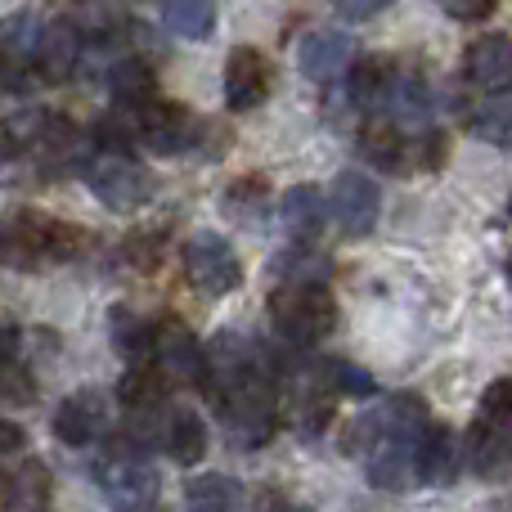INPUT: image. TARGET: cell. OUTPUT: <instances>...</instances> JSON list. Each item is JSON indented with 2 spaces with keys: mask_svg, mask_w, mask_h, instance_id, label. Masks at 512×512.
Returning <instances> with one entry per match:
<instances>
[{
  "mask_svg": "<svg viewBox=\"0 0 512 512\" xmlns=\"http://www.w3.org/2000/svg\"><path fill=\"white\" fill-rule=\"evenodd\" d=\"M135 131L153 153H185L198 135V122L185 104L171 99H149L144 108H135Z\"/></svg>",
  "mask_w": 512,
  "mask_h": 512,
  "instance_id": "ba28073f",
  "label": "cell"
},
{
  "mask_svg": "<svg viewBox=\"0 0 512 512\" xmlns=\"http://www.w3.org/2000/svg\"><path fill=\"white\" fill-rule=\"evenodd\" d=\"M351 54H355V45H351V36H342V32H310L306 41H301V72H306L310 81H333V77H342L346 68H351Z\"/></svg>",
  "mask_w": 512,
  "mask_h": 512,
  "instance_id": "2e32d148",
  "label": "cell"
},
{
  "mask_svg": "<svg viewBox=\"0 0 512 512\" xmlns=\"http://www.w3.org/2000/svg\"><path fill=\"white\" fill-rule=\"evenodd\" d=\"M508 207H512V203H508Z\"/></svg>",
  "mask_w": 512,
  "mask_h": 512,
  "instance_id": "ab89813d",
  "label": "cell"
},
{
  "mask_svg": "<svg viewBox=\"0 0 512 512\" xmlns=\"http://www.w3.org/2000/svg\"><path fill=\"white\" fill-rule=\"evenodd\" d=\"M36 153H41V162L50 171H72V167H90V135H81L77 126L68 122V117H50L41 131V140H36Z\"/></svg>",
  "mask_w": 512,
  "mask_h": 512,
  "instance_id": "5bb4252c",
  "label": "cell"
},
{
  "mask_svg": "<svg viewBox=\"0 0 512 512\" xmlns=\"http://www.w3.org/2000/svg\"><path fill=\"white\" fill-rule=\"evenodd\" d=\"M77 59H81V32H77V23H68V18H59V23H45L41 45H36V72H41L45 81H63V77H72Z\"/></svg>",
  "mask_w": 512,
  "mask_h": 512,
  "instance_id": "9a60e30c",
  "label": "cell"
},
{
  "mask_svg": "<svg viewBox=\"0 0 512 512\" xmlns=\"http://www.w3.org/2000/svg\"><path fill=\"white\" fill-rule=\"evenodd\" d=\"M14 351H18V328L0 324V360H9Z\"/></svg>",
  "mask_w": 512,
  "mask_h": 512,
  "instance_id": "d590c367",
  "label": "cell"
},
{
  "mask_svg": "<svg viewBox=\"0 0 512 512\" xmlns=\"http://www.w3.org/2000/svg\"><path fill=\"white\" fill-rule=\"evenodd\" d=\"M328 212H333V207H328V198L319 194L315 185H292L288 194L279 198V221L292 243H315Z\"/></svg>",
  "mask_w": 512,
  "mask_h": 512,
  "instance_id": "4fadbf2b",
  "label": "cell"
},
{
  "mask_svg": "<svg viewBox=\"0 0 512 512\" xmlns=\"http://www.w3.org/2000/svg\"><path fill=\"white\" fill-rule=\"evenodd\" d=\"M328 207H333L337 225H342L346 234H369L373 225H378L382 194L364 171H342V176L333 180V198H328Z\"/></svg>",
  "mask_w": 512,
  "mask_h": 512,
  "instance_id": "30bf717a",
  "label": "cell"
},
{
  "mask_svg": "<svg viewBox=\"0 0 512 512\" xmlns=\"http://www.w3.org/2000/svg\"><path fill=\"white\" fill-rule=\"evenodd\" d=\"M472 131L486 144H499V149H512V104L499 99V104H486L477 117H472Z\"/></svg>",
  "mask_w": 512,
  "mask_h": 512,
  "instance_id": "f1b7e54d",
  "label": "cell"
},
{
  "mask_svg": "<svg viewBox=\"0 0 512 512\" xmlns=\"http://www.w3.org/2000/svg\"><path fill=\"white\" fill-rule=\"evenodd\" d=\"M104 427H108V405L95 387L77 391V396H68L54 409V436H59L63 445H72V450L90 445L95 436H104Z\"/></svg>",
  "mask_w": 512,
  "mask_h": 512,
  "instance_id": "7c38bea8",
  "label": "cell"
},
{
  "mask_svg": "<svg viewBox=\"0 0 512 512\" xmlns=\"http://www.w3.org/2000/svg\"><path fill=\"white\" fill-rule=\"evenodd\" d=\"M360 153L373 162V167L400 171L405 167V135L396 131V122H369L360 131Z\"/></svg>",
  "mask_w": 512,
  "mask_h": 512,
  "instance_id": "603a6c76",
  "label": "cell"
},
{
  "mask_svg": "<svg viewBox=\"0 0 512 512\" xmlns=\"http://www.w3.org/2000/svg\"><path fill=\"white\" fill-rule=\"evenodd\" d=\"M391 77L396 72L387 68L382 59H360L351 68V104H360V108H378V104H387V90H391Z\"/></svg>",
  "mask_w": 512,
  "mask_h": 512,
  "instance_id": "d4e9b609",
  "label": "cell"
},
{
  "mask_svg": "<svg viewBox=\"0 0 512 512\" xmlns=\"http://www.w3.org/2000/svg\"><path fill=\"white\" fill-rule=\"evenodd\" d=\"M162 23L185 41H203L216 27V0H167L162 5Z\"/></svg>",
  "mask_w": 512,
  "mask_h": 512,
  "instance_id": "7402d4cb",
  "label": "cell"
},
{
  "mask_svg": "<svg viewBox=\"0 0 512 512\" xmlns=\"http://www.w3.org/2000/svg\"><path fill=\"white\" fill-rule=\"evenodd\" d=\"M315 382H324L333 396H373V373L360 369V364H346V360H319Z\"/></svg>",
  "mask_w": 512,
  "mask_h": 512,
  "instance_id": "4316f807",
  "label": "cell"
},
{
  "mask_svg": "<svg viewBox=\"0 0 512 512\" xmlns=\"http://www.w3.org/2000/svg\"><path fill=\"white\" fill-rule=\"evenodd\" d=\"M391 0H333V9L342 18H351V23H364V18H373V14H382Z\"/></svg>",
  "mask_w": 512,
  "mask_h": 512,
  "instance_id": "836d02e7",
  "label": "cell"
},
{
  "mask_svg": "<svg viewBox=\"0 0 512 512\" xmlns=\"http://www.w3.org/2000/svg\"><path fill=\"white\" fill-rule=\"evenodd\" d=\"M117 396H122L126 409H144V405H162V400H167V391H162V382L153 378L149 369H131L122 378V387H117Z\"/></svg>",
  "mask_w": 512,
  "mask_h": 512,
  "instance_id": "f546056e",
  "label": "cell"
},
{
  "mask_svg": "<svg viewBox=\"0 0 512 512\" xmlns=\"http://www.w3.org/2000/svg\"><path fill=\"white\" fill-rule=\"evenodd\" d=\"M86 171H90L86 176L90 189H95V198L108 212H135V207H144L153 198V176L122 149H108L104 158H95Z\"/></svg>",
  "mask_w": 512,
  "mask_h": 512,
  "instance_id": "3957f363",
  "label": "cell"
},
{
  "mask_svg": "<svg viewBox=\"0 0 512 512\" xmlns=\"http://www.w3.org/2000/svg\"><path fill=\"white\" fill-rule=\"evenodd\" d=\"M459 441H454L450 427L432 423L423 436V445H418V481H436V486H445V481H454V472H459Z\"/></svg>",
  "mask_w": 512,
  "mask_h": 512,
  "instance_id": "e0dca14e",
  "label": "cell"
},
{
  "mask_svg": "<svg viewBox=\"0 0 512 512\" xmlns=\"http://www.w3.org/2000/svg\"><path fill=\"white\" fill-rule=\"evenodd\" d=\"M436 5L450 18H459V23H481V18L495 14V0H436Z\"/></svg>",
  "mask_w": 512,
  "mask_h": 512,
  "instance_id": "d6a6232c",
  "label": "cell"
},
{
  "mask_svg": "<svg viewBox=\"0 0 512 512\" xmlns=\"http://www.w3.org/2000/svg\"><path fill=\"white\" fill-rule=\"evenodd\" d=\"M508 279H512V261H508Z\"/></svg>",
  "mask_w": 512,
  "mask_h": 512,
  "instance_id": "f35d334b",
  "label": "cell"
},
{
  "mask_svg": "<svg viewBox=\"0 0 512 512\" xmlns=\"http://www.w3.org/2000/svg\"><path fill=\"white\" fill-rule=\"evenodd\" d=\"M270 274L279 283H324L333 274V261L315 243H292L270 261Z\"/></svg>",
  "mask_w": 512,
  "mask_h": 512,
  "instance_id": "ac0fdd59",
  "label": "cell"
},
{
  "mask_svg": "<svg viewBox=\"0 0 512 512\" xmlns=\"http://www.w3.org/2000/svg\"><path fill=\"white\" fill-rule=\"evenodd\" d=\"M153 355L158 364L180 382H203L207 378V346L198 342V333L185 319L167 315L162 324H153Z\"/></svg>",
  "mask_w": 512,
  "mask_h": 512,
  "instance_id": "52a82bcc",
  "label": "cell"
},
{
  "mask_svg": "<svg viewBox=\"0 0 512 512\" xmlns=\"http://www.w3.org/2000/svg\"><path fill=\"white\" fill-rule=\"evenodd\" d=\"M216 400L234 445H265L274 436V378L265 369L216 387Z\"/></svg>",
  "mask_w": 512,
  "mask_h": 512,
  "instance_id": "7a4b0ae2",
  "label": "cell"
},
{
  "mask_svg": "<svg viewBox=\"0 0 512 512\" xmlns=\"http://www.w3.org/2000/svg\"><path fill=\"white\" fill-rule=\"evenodd\" d=\"M162 450L180 463V468H194L198 459L207 454V427L194 409H176L171 414V427H167V445Z\"/></svg>",
  "mask_w": 512,
  "mask_h": 512,
  "instance_id": "ffe728a7",
  "label": "cell"
},
{
  "mask_svg": "<svg viewBox=\"0 0 512 512\" xmlns=\"http://www.w3.org/2000/svg\"><path fill=\"white\" fill-rule=\"evenodd\" d=\"M387 108L396 122L405 126H423L427 113H432V95H427L423 77H391V90H387Z\"/></svg>",
  "mask_w": 512,
  "mask_h": 512,
  "instance_id": "cb8c5ba5",
  "label": "cell"
},
{
  "mask_svg": "<svg viewBox=\"0 0 512 512\" xmlns=\"http://www.w3.org/2000/svg\"><path fill=\"white\" fill-rule=\"evenodd\" d=\"M27 445V436H23V427L18 423H9V418H0V454H18Z\"/></svg>",
  "mask_w": 512,
  "mask_h": 512,
  "instance_id": "e575fe53",
  "label": "cell"
},
{
  "mask_svg": "<svg viewBox=\"0 0 512 512\" xmlns=\"http://www.w3.org/2000/svg\"><path fill=\"white\" fill-rule=\"evenodd\" d=\"M0 400H5V405H32L36 400V378L14 360V355L0 360Z\"/></svg>",
  "mask_w": 512,
  "mask_h": 512,
  "instance_id": "1f68e13d",
  "label": "cell"
},
{
  "mask_svg": "<svg viewBox=\"0 0 512 512\" xmlns=\"http://www.w3.org/2000/svg\"><path fill=\"white\" fill-rule=\"evenodd\" d=\"M0 77H5V50H0Z\"/></svg>",
  "mask_w": 512,
  "mask_h": 512,
  "instance_id": "8d00e7d4",
  "label": "cell"
},
{
  "mask_svg": "<svg viewBox=\"0 0 512 512\" xmlns=\"http://www.w3.org/2000/svg\"><path fill=\"white\" fill-rule=\"evenodd\" d=\"M185 274L198 292L207 297H225L243 283V265H239V252L230 248V239L216 230H203L185 243Z\"/></svg>",
  "mask_w": 512,
  "mask_h": 512,
  "instance_id": "5b68a950",
  "label": "cell"
},
{
  "mask_svg": "<svg viewBox=\"0 0 512 512\" xmlns=\"http://www.w3.org/2000/svg\"><path fill=\"white\" fill-rule=\"evenodd\" d=\"M99 490L113 512H158V472L140 454H108L99 463Z\"/></svg>",
  "mask_w": 512,
  "mask_h": 512,
  "instance_id": "277c9868",
  "label": "cell"
},
{
  "mask_svg": "<svg viewBox=\"0 0 512 512\" xmlns=\"http://www.w3.org/2000/svg\"><path fill=\"white\" fill-rule=\"evenodd\" d=\"M41 18L36 14H14L0 23V50L9 59H36V45H41Z\"/></svg>",
  "mask_w": 512,
  "mask_h": 512,
  "instance_id": "83f0119b",
  "label": "cell"
},
{
  "mask_svg": "<svg viewBox=\"0 0 512 512\" xmlns=\"http://www.w3.org/2000/svg\"><path fill=\"white\" fill-rule=\"evenodd\" d=\"M108 86H113V99L122 108H144L149 99H158V81H153V68L149 63H140V59H122V63H113V72H108Z\"/></svg>",
  "mask_w": 512,
  "mask_h": 512,
  "instance_id": "44dd1931",
  "label": "cell"
},
{
  "mask_svg": "<svg viewBox=\"0 0 512 512\" xmlns=\"http://www.w3.org/2000/svg\"><path fill=\"white\" fill-rule=\"evenodd\" d=\"M108 324H113V346H117V355H126L131 364H140L144 355L153 351V328L144 324V319L135 315V310L117 306Z\"/></svg>",
  "mask_w": 512,
  "mask_h": 512,
  "instance_id": "484cf974",
  "label": "cell"
},
{
  "mask_svg": "<svg viewBox=\"0 0 512 512\" xmlns=\"http://www.w3.org/2000/svg\"><path fill=\"white\" fill-rule=\"evenodd\" d=\"M283 512H315V508H283Z\"/></svg>",
  "mask_w": 512,
  "mask_h": 512,
  "instance_id": "74e56055",
  "label": "cell"
},
{
  "mask_svg": "<svg viewBox=\"0 0 512 512\" xmlns=\"http://www.w3.org/2000/svg\"><path fill=\"white\" fill-rule=\"evenodd\" d=\"M243 504V486L225 472H207V477L189 481L185 490V508L189 512H239Z\"/></svg>",
  "mask_w": 512,
  "mask_h": 512,
  "instance_id": "d6986e66",
  "label": "cell"
},
{
  "mask_svg": "<svg viewBox=\"0 0 512 512\" xmlns=\"http://www.w3.org/2000/svg\"><path fill=\"white\" fill-rule=\"evenodd\" d=\"M333 315L337 306L324 283H279L270 292V324L292 346H315L319 337H328Z\"/></svg>",
  "mask_w": 512,
  "mask_h": 512,
  "instance_id": "6da1fadb",
  "label": "cell"
},
{
  "mask_svg": "<svg viewBox=\"0 0 512 512\" xmlns=\"http://www.w3.org/2000/svg\"><path fill=\"white\" fill-rule=\"evenodd\" d=\"M481 423L512 436V378H495L481 396Z\"/></svg>",
  "mask_w": 512,
  "mask_h": 512,
  "instance_id": "4dcf8cb0",
  "label": "cell"
},
{
  "mask_svg": "<svg viewBox=\"0 0 512 512\" xmlns=\"http://www.w3.org/2000/svg\"><path fill=\"white\" fill-rule=\"evenodd\" d=\"M274 86V72H270V59L252 45H239V50L225 59V104L234 113H248V108H261L265 95Z\"/></svg>",
  "mask_w": 512,
  "mask_h": 512,
  "instance_id": "9c48e42d",
  "label": "cell"
},
{
  "mask_svg": "<svg viewBox=\"0 0 512 512\" xmlns=\"http://www.w3.org/2000/svg\"><path fill=\"white\" fill-rule=\"evenodd\" d=\"M463 72L486 95H508L512 90V36L490 32L481 41H472L468 54H463Z\"/></svg>",
  "mask_w": 512,
  "mask_h": 512,
  "instance_id": "8fae6325",
  "label": "cell"
},
{
  "mask_svg": "<svg viewBox=\"0 0 512 512\" xmlns=\"http://www.w3.org/2000/svg\"><path fill=\"white\" fill-rule=\"evenodd\" d=\"M54 256V221H45L41 212H9L0 221V261L14 270H32V265Z\"/></svg>",
  "mask_w": 512,
  "mask_h": 512,
  "instance_id": "8992f818",
  "label": "cell"
}]
</instances>
